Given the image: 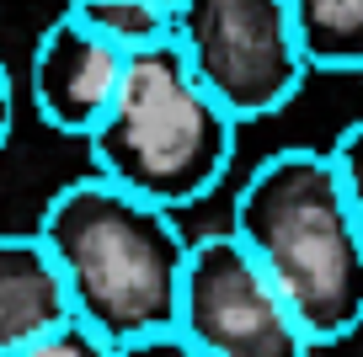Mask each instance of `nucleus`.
Wrapping results in <instances>:
<instances>
[{
    "instance_id": "nucleus-1",
    "label": "nucleus",
    "mask_w": 363,
    "mask_h": 357,
    "mask_svg": "<svg viewBox=\"0 0 363 357\" xmlns=\"http://www.w3.org/2000/svg\"><path fill=\"white\" fill-rule=\"evenodd\" d=\"M230 234L257 256L315 346L363 325V224L331 149H272L240 181Z\"/></svg>"
},
{
    "instance_id": "nucleus-2",
    "label": "nucleus",
    "mask_w": 363,
    "mask_h": 357,
    "mask_svg": "<svg viewBox=\"0 0 363 357\" xmlns=\"http://www.w3.org/2000/svg\"><path fill=\"white\" fill-rule=\"evenodd\" d=\"M38 240L65 272L75 320L107 346L177 325L193 240H182L166 208L102 176H80L48 198Z\"/></svg>"
},
{
    "instance_id": "nucleus-3",
    "label": "nucleus",
    "mask_w": 363,
    "mask_h": 357,
    "mask_svg": "<svg viewBox=\"0 0 363 357\" xmlns=\"http://www.w3.org/2000/svg\"><path fill=\"white\" fill-rule=\"evenodd\" d=\"M235 118L203 91L177 43L128 59V75L102 128L86 139L91 176L155 208L203 203L235 160Z\"/></svg>"
},
{
    "instance_id": "nucleus-4",
    "label": "nucleus",
    "mask_w": 363,
    "mask_h": 357,
    "mask_svg": "<svg viewBox=\"0 0 363 357\" xmlns=\"http://www.w3.org/2000/svg\"><path fill=\"white\" fill-rule=\"evenodd\" d=\"M171 43L235 123L272 118L310 75L289 0H177Z\"/></svg>"
},
{
    "instance_id": "nucleus-5",
    "label": "nucleus",
    "mask_w": 363,
    "mask_h": 357,
    "mask_svg": "<svg viewBox=\"0 0 363 357\" xmlns=\"http://www.w3.org/2000/svg\"><path fill=\"white\" fill-rule=\"evenodd\" d=\"M177 331L203 357H310L315 341L230 230L198 234L187 251Z\"/></svg>"
},
{
    "instance_id": "nucleus-6",
    "label": "nucleus",
    "mask_w": 363,
    "mask_h": 357,
    "mask_svg": "<svg viewBox=\"0 0 363 357\" xmlns=\"http://www.w3.org/2000/svg\"><path fill=\"white\" fill-rule=\"evenodd\" d=\"M128 75V54H118L113 43L91 33L86 22H75L69 11H59L43 27L33 48V101L54 134L91 139L102 128L107 107H113L118 86Z\"/></svg>"
},
{
    "instance_id": "nucleus-7",
    "label": "nucleus",
    "mask_w": 363,
    "mask_h": 357,
    "mask_svg": "<svg viewBox=\"0 0 363 357\" xmlns=\"http://www.w3.org/2000/svg\"><path fill=\"white\" fill-rule=\"evenodd\" d=\"M75 320L65 272L54 251L33 234H0V357L27 352L33 341Z\"/></svg>"
},
{
    "instance_id": "nucleus-8",
    "label": "nucleus",
    "mask_w": 363,
    "mask_h": 357,
    "mask_svg": "<svg viewBox=\"0 0 363 357\" xmlns=\"http://www.w3.org/2000/svg\"><path fill=\"white\" fill-rule=\"evenodd\" d=\"M310 69H363V0H289Z\"/></svg>"
},
{
    "instance_id": "nucleus-9",
    "label": "nucleus",
    "mask_w": 363,
    "mask_h": 357,
    "mask_svg": "<svg viewBox=\"0 0 363 357\" xmlns=\"http://www.w3.org/2000/svg\"><path fill=\"white\" fill-rule=\"evenodd\" d=\"M65 11L128 59L166 48L177 38V6L171 0H69Z\"/></svg>"
},
{
    "instance_id": "nucleus-10",
    "label": "nucleus",
    "mask_w": 363,
    "mask_h": 357,
    "mask_svg": "<svg viewBox=\"0 0 363 357\" xmlns=\"http://www.w3.org/2000/svg\"><path fill=\"white\" fill-rule=\"evenodd\" d=\"M331 160H337L342 192H347L352 213H358V224H363V118H358V123H347V128L337 134V144H331Z\"/></svg>"
},
{
    "instance_id": "nucleus-11",
    "label": "nucleus",
    "mask_w": 363,
    "mask_h": 357,
    "mask_svg": "<svg viewBox=\"0 0 363 357\" xmlns=\"http://www.w3.org/2000/svg\"><path fill=\"white\" fill-rule=\"evenodd\" d=\"M16 357H113V346H107L102 336L91 331V325L69 320L65 331H54V336H43V341H33L27 352H16Z\"/></svg>"
},
{
    "instance_id": "nucleus-12",
    "label": "nucleus",
    "mask_w": 363,
    "mask_h": 357,
    "mask_svg": "<svg viewBox=\"0 0 363 357\" xmlns=\"http://www.w3.org/2000/svg\"><path fill=\"white\" fill-rule=\"evenodd\" d=\"M113 357H203V352L171 325V331H155V336H139V341L113 346Z\"/></svg>"
},
{
    "instance_id": "nucleus-13",
    "label": "nucleus",
    "mask_w": 363,
    "mask_h": 357,
    "mask_svg": "<svg viewBox=\"0 0 363 357\" xmlns=\"http://www.w3.org/2000/svg\"><path fill=\"white\" fill-rule=\"evenodd\" d=\"M11 123H16V91H11V69L0 64V149L11 139Z\"/></svg>"
},
{
    "instance_id": "nucleus-14",
    "label": "nucleus",
    "mask_w": 363,
    "mask_h": 357,
    "mask_svg": "<svg viewBox=\"0 0 363 357\" xmlns=\"http://www.w3.org/2000/svg\"><path fill=\"white\" fill-rule=\"evenodd\" d=\"M171 6H177V0H171Z\"/></svg>"
}]
</instances>
